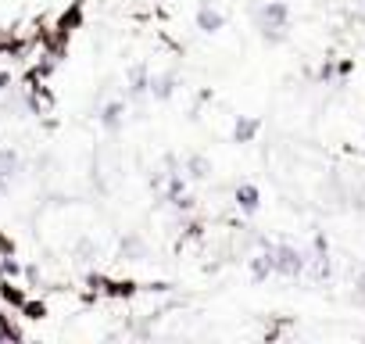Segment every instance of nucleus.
I'll list each match as a JSON object with an SVG mask.
<instances>
[{
  "instance_id": "nucleus-8",
  "label": "nucleus",
  "mask_w": 365,
  "mask_h": 344,
  "mask_svg": "<svg viewBox=\"0 0 365 344\" xmlns=\"http://www.w3.org/2000/svg\"><path fill=\"white\" fill-rule=\"evenodd\" d=\"M122 118H125V101H111V104L101 108V126L104 129H118Z\"/></svg>"
},
{
  "instance_id": "nucleus-11",
  "label": "nucleus",
  "mask_w": 365,
  "mask_h": 344,
  "mask_svg": "<svg viewBox=\"0 0 365 344\" xmlns=\"http://www.w3.org/2000/svg\"><path fill=\"white\" fill-rule=\"evenodd\" d=\"M333 76H336V69H333V65H329V61H326V65H322V69H319V79H322V83H329V79H333Z\"/></svg>"
},
{
  "instance_id": "nucleus-1",
  "label": "nucleus",
  "mask_w": 365,
  "mask_h": 344,
  "mask_svg": "<svg viewBox=\"0 0 365 344\" xmlns=\"http://www.w3.org/2000/svg\"><path fill=\"white\" fill-rule=\"evenodd\" d=\"M255 26H258L265 44H283L287 29H290V8L283 4V0H265V4L255 11Z\"/></svg>"
},
{
  "instance_id": "nucleus-9",
  "label": "nucleus",
  "mask_w": 365,
  "mask_h": 344,
  "mask_svg": "<svg viewBox=\"0 0 365 344\" xmlns=\"http://www.w3.org/2000/svg\"><path fill=\"white\" fill-rule=\"evenodd\" d=\"M147 83H150V72H147L143 65H136V69L129 72V93H133V97H143V93H147Z\"/></svg>"
},
{
  "instance_id": "nucleus-6",
  "label": "nucleus",
  "mask_w": 365,
  "mask_h": 344,
  "mask_svg": "<svg viewBox=\"0 0 365 344\" xmlns=\"http://www.w3.org/2000/svg\"><path fill=\"white\" fill-rule=\"evenodd\" d=\"M208 172H212V161L205 154H190L187 161H182V176L187 180H208Z\"/></svg>"
},
{
  "instance_id": "nucleus-4",
  "label": "nucleus",
  "mask_w": 365,
  "mask_h": 344,
  "mask_svg": "<svg viewBox=\"0 0 365 344\" xmlns=\"http://www.w3.org/2000/svg\"><path fill=\"white\" fill-rule=\"evenodd\" d=\"M175 86H179L175 72H161V76H150V83H147V93H150L154 101H168V97L175 93Z\"/></svg>"
},
{
  "instance_id": "nucleus-2",
  "label": "nucleus",
  "mask_w": 365,
  "mask_h": 344,
  "mask_svg": "<svg viewBox=\"0 0 365 344\" xmlns=\"http://www.w3.org/2000/svg\"><path fill=\"white\" fill-rule=\"evenodd\" d=\"M304 269H308V258H304L301 248H294V244H272V276L297 280Z\"/></svg>"
},
{
  "instance_id": "nucleus-7",
  "label": "nucleus",
  "mask_w": 365,
  "mask_h": 344,
  "mask_svg": "<svg viewBox=\"0 0 365 344\" xmlns=\"http://www.w3.org/2000/svg\"><path fill=\"white\" fill-rule=\"evenodd\" d=\"M258 133H262V122H258V118H237V126H233V143H255Z\"/></svg>"
},
{
  "instance_id": "nucleus-5",
  "label": "nucleus",
  "mask_w": 365,
  "mask_h": 344,
  "mask_svg": "<svg viewBox=\"0 0 365 344\" xmlns=\"http://www.w3.org/2000/svg\"><path fill=\"white\" fill-rule=\"evenodd\" d=\"M233 198H237V208H240L244 216H255V212L262 208V191H258L255 183H240Z\"/></svg>"
},
{
  "instance_id": "nucleus-10",
  "label": "nucleus",
  "mask_w": 365,
  "mask_h": 344,
  "mask_svg": "<svg viewBox=\"0 0 365 344\" xmlns=\"http://www.w3.org/2000/svg\"><path fill=\"white\" fill-rule=\"evenodd\" d=\"M15 172H19V158H15V151H4V147H0V183L11 180Z\"/></svg>"
},
{
  "instance_id": "nucleus-3",
  "label": "nucleus",
  "mask_w": 365,
  "mask_h": 344,
  "mask_svg": "<svg viewBox=\"0 0 365 344\" xmlns=\"http://www.w3.org/2000/svg\"><path fill=\"white\" fill-rule=\"evenodd\" d=\"M194 22H197V29L201 33H219V29H226V15L212 4V0H201V4H197V15H194Z\"/></svg>"
}]
</instances>
